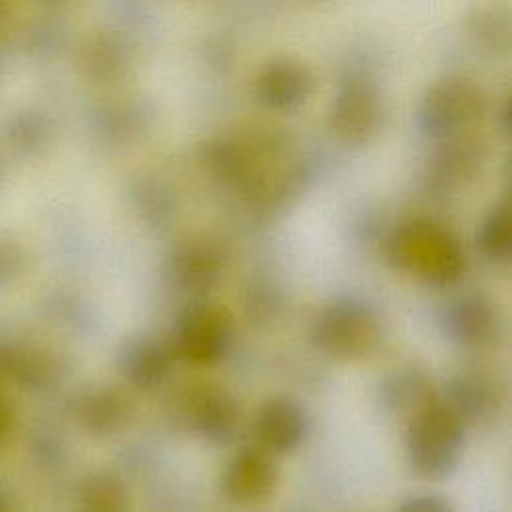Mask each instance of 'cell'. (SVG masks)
Segmentation results:
<instances>
[{"mask_svg": "<svg viewBox=\"0 0 512 512\" xmlns=\"http://www.w3.org/2000/svg\"><path fill=\"white\" fill-rule=\"evenodd\" d=\"M206 170L254 202H278L294 190L298 166L288 136L274 126H242L204 146Z\"/></svg>", "mask_w": 512, "mask_h": 512, "instance_id": "cell-1", "label": "cell"}, {"mask_svg": "<svg viewBox=\"0 0 512 512\" xmlns=\"http://www.w3.org/2000/svg\"><path fill=\"white\" fill-rule=\"evenodd\" d=\"M388 262L432 286H448L466 270L460 240L440 222L414 218L400 224L386 244Z\"/></svg>", "mask_w": 512, "mask_h": 512, "instance_id": "cell-2", "label": "cell"}, {"mask_svg": "<svg viewBox=\"0 0 512 512\" xmlns=\"http://www.w3.org/2000/svg\"><path fill=\"white\" fill-rule=\"evenodd\" d=\"M466 424L440 398L420 408L408 426L406 454L414 474L426 480H444L460 464Z\"/></svg>", "mask_w": 512, "mask_h": 512, "instance_id": "cell-3", "label": "cell"}, {"mask_svg": "<svg viewBox=\"0 0 512 512\" xmlns=\"http://www.w3.org/2000/svg\"><path fill=\"white\" fill-rule=\"evenodd\" d=\"M488 98L468 76H446L426 88L416 106V124L434 138L446 140L470 132L486 114Z\"/></svg>", "mask_w": 512, "mask_h": 512, "instance_id": "cell-4", "label": "cell"}, {"mask_svg": "<svg viewBox=\"0 0 512 512\" xmlns=\"http://www.w3.org/2000/svg\"><path fill=\"white\" fill-rule=\"evenodd\" d=\"M310 338L330 358L362 360L378 350L382 326L364 302L334 300L316 314Z\"/></svg>", "mask_w": 512, "mask_h": 512, "instance_id": "cell-5", "label": "cell"}, {"mask_svg": "<svg viewBox=\"0 0 512 512\" xmlns=\"http://www.w3.org/2000/svg\"><path fill=\"white\" fill-rule=\"evenodd\" d=\"M230 310L218 302L188 304L174 326V348L192 366L218 364L232 344Z\"/></svg>", "mask_w": 512, "mask_h": 512, "instance_id": "cell-6", "label": "cell"}, {"mask_svg": "<svg viewBox=\"0 0 512 512\" xmlns=\"http://www.w3.org/2000/svg\"><path fill=\"white\" fill-rule=\"evenodd\" d=\"M384 126V102L378 88L364 78H350L336 90L328 108V128L348 146L372 142Z\"/></svg>", "mask_w": 512, "mask_h": 512, "instance_id": "cell-7", "label": "cell"}, {"mask_svg": "<svg viewBox=\"0 0 512 512\" xmlns=\"http://www.w3.org/2000/svg\"><path fill=\"white\" fill-rule=\"evenodd\" d=\"M316 88L312 70L298 58L274 56L252 78L254 100L272 112H292L306 104Z\"/></svg>", "mask_w": 512, "mask_h": 512, "instance_id": "cell-8", "label": "cell"}, {"mask_svg": "<svg viewBox=\"0 0 512 512\" xmlns=\"http://www.w3.org/2000/svg\"><path fill=\"white\" fill-rule=\"evenodd\" d=\"M136 56L128 38L114 30H96L88 34L76 50V68L80 76L96 86H116L124 82L134 68Z\"/></svg>", "mask_w": 512, "mask_h": 512, "instance_id": "cell-9", "label": "cell"}, {"mask_svg": "<svg viewBox=\"0 0 512 512\" xmlns=\"http://www.w3.org/2000/svg\"><path fill=\"white\" fill-rule=\"evenodd\" d=\"M278 482V466L264 448L248 446L234 454L220 478L224 498L238 506H254L268 500Z\"/></svg>", "mask_w": 512, "mask_h": 512, "instance_id": "cell-10", "label": "cell"}, {"mask_svg": "<svg viewBox=\"0 0 512 512\" xmlns=\"http://www.w3.org/2000/svg\"><path fill=\"white\" fill-rule=\"evenodd\" d=\"M440 326L448 340L464 348H482L494 342L500 320L494 302L480 294H460L440 310Z\"/></svg>", "mask_w": 512, "mask_h": 512, "instance_id": "cell-11", "label": "cell"}, {"mask_svg": "<svg viewBox=\"0 0 512 512\" xmlns=\"http://www.w3.org/2000/svg\"><path fill=\"white\" fill-rule=\"evenodd\" d=\"M310 418L306 408L294 398L278 396L266 400L254 420L258 446L274 454H290L308 436Z\"/></svg>", "mask_w": 512, "mask_h": 512, "instance_id": "cell-12", "label": "cell"}, {"mask_svg": "<svg viewBox=\"0 0 512 512\" xmlns=\"http://www.w3.org/2000/svg\"><path fill=\"white\" fill-rule=\"evenodd\" d=\"M486 162V146L472 132L438 142L426 174L428 182L440 190L466 186L478 176Z\"/></svg>", "mask_w": 512, "mask_h": 512, "instance_id": "cell-13", "label": "cell"}, {"mask_svg": "<svg viewBox=\"0 0 512 512\" xmlns=\"http://www.w3.org/2000/svg\"><path fill=\"white\" fill-rule=\"evenodd\" d=\"M186 418L200 438L212 444H226L240 428V406L226 390L204 386L192 394Z\"/></svg>", "mask_w": 512, "mask_h": 512, "instance_id": "cell-14", "label": "cell"}, {"mask_svg": "<svg viewBox=\"0 0 512 512\" xmlns=\"http://www.w3.org/2000/svg\"><path fill=\"white\" fill-rule=\"evenodd\" d=\"M224 260L216 246L208 242H188L172 252L166 264L170 284L184 294H206L222 276Z\"/></svg>", "mask_w": 512, "mask_h": 512, "instance_id": "cell-15", "label": "cell"}, {"mask_svg": "<svg viewBox=\"0 0 512 512\" xmlns=\"http://www.w3.org/2000/svg\"><path fill=\"white\" fill-rule=\"evenodd\" d=\"M72 412L86 434L110 438L122 432L130 422L132 404L116 388L94 386L76 396Z\"/></svg>", "mask_w": 512, "mask_h": 512, "instance_id": "cell-16", "label": "cell"}, {"mask_svg": "<svg viewBox=\"0 0 512 512\" xmlns=\"http://www.w3.org/2000/svg\"><path fill=\"white\" fill-rule=\"evenodd\" d=\"M170 362L168 346L148 334L130 336L116 356L120 374L138 390L158 388L170 372Z\"/></svg>", "mask_w": 512, "mask_h": 512, "instance_id": "cell-17", "label": "cell"}, {"mask_svg": "<svg viewBox=\"0 0 512 512\" xmlns=\"http://www.w3.org/2000/svg\"><path fill=\"white\" fill-rule=\"evenodd\" d=\"M0 138L14 156L38 158L50 148L54 140V124L46 112L36 108H22L4 120Z\"/></svg>", "mask_w": 512, "mask_h": 512, "instance_id": "cell-18", "label": "cell"}, {"mask_svg": "<svg viewBox=\"0 0 512 512\" xmlns=\"http://www.w3.org/2000/svg\"><path fill=\"white\" fill-rule=\"evenodd\" d=\"M466 32L482 52L492 56L508 54L512 38L508 6L494 0L476 4L466 16Z\"/></svg>", "mask_w": 512, "mask_h": 512, "instance_id": "cell-19", "label": "cell"}, {"mask_svg": "<svg viewBox=\"0 0 512 512\" xmlns=\"http://www.w3.org/2000/svg\"><path fill=\"white\" fill-rule=\"evenodd\" d=\"M378 394L386 410L410 416L436 398L434 386L416 368H398L396 372L388 374L382 380Z\"/></svg>", "mask_w": 512, "mask_h": 512, "instance_id": "cell-20", "label": "cell"}, {"mask_svg": "<svg viewBox=\"0 0 512 512\" xmlns=\"http://www.w3.org/2000/svg\"><path fill=\"white\" fill-rule=\"evenodd\" d=\"M462 422H482L494 414L498 406L496 386L480 374H460L448 384V398L444 400Z\"/></svg>", "mask_w": 512, "mask_h": 512, "instance_id": "cell-21", "label": "cell"}, {"mask_svg": "<svg viewBox=\"0 0 512 512\" xmlns=\"http://www.w3.org/2000/svg\"><path fill=\"white\" fill-rule=\"evenodd\" d=\"M76 512H130L126 484L112 472L86 476L76 492Z\"/></svg>", "mask_w": 512, "mask_h": 512, "instance_id": "cell-22", "label": "cell"}, {"mask_svg": "<svg viewBox=\"0 0 512 512\" xmlns=\"http://www.w3.org/2000/svg\"><path fill=\"white\" fill-rule=\"evenodd\" d=\"M476 246L490 262L504 264L512 252V216L508 202L496 204L478 224Z\"/></svg>", "mask_w": 512, "mask_h": 512, "instance_id": "cell-23", "label": "cell"}, {"mask_svg": "<svg viewBox=\"0 0 512 512\" xmlns=\"http://www.w3.org/2000/svg\"><path fill=\"white\" fill-rule=\"evenodd\" d=\"M142 108L132 102H112L100 110V130L108 136L130 138L142 130Z\"/></svg>", "mask_w": 512, "mask_h": 512, "instance_id": "cell-24", "label": "cell"}, {"mask_svg": "<svg viewBox=\"0 0 512 512\" xmlns=\"http://www.w3.org/2000/svg\"><path fill=\"white\" fill-rule=\"evenodd\" d=\"M28 264L22 242L8 232H0V290L16 284Z\"/></svg>", "mask_w": 512, "mask_h": 512, "instance_id": "cell-25", "label": "cell"}, {"mask_svg": "<svg viewBox=\"0 0 512 512\" xmlns=\"http://www.w3.org/2000/svg\"><path fill=\"white\" fill-rule=\"evenodd\" d=\"M396 512H454L452 504L438 494H420L412 496Z\"/></svg>", "mask_w": 512, "mask_h": 512, "instance_id": "cell-26", "label": "cell"}, {"mask_svg": "<svg viewBox=\"0 0 512 512\" xmlns=\"http://www.w3.org/2000/svg\"><path fill=\"white\" fill-rule=\"evenodd\" d=\"M16 424V408L8 396L0 392V448L8 442Z\"/></svg>", "mask_w": 512, "mask_h": 512, "instance_id": "cell-27", "label": "cell"}, {"mask_svg": "<svg viewBox=\"0 0 512 512\" xmlns=\"http://www.w3.org/2000/svg\"><path fill=\"white\" fill-rule=\"evenodd\" d=\"M10 2H12V0H0V22L6 18V14H8V10H10Z\"/></svg>", "mask_w": 512, "mask_h": 512, "instance_id": "cell-28", "label": "cell"}, {"mask_svg": "<svg viewBox=\"0 0 512 512\" xmlns=\"http://www.w3.org/2000/svg\"><path fill=\"white\" fill-rule=\"evenodd\" d=\"M38 2L44 4V6H64V4H68L72 0H38Z\"/></svg>", "mask_w": 512, "mask_h": 512, "instance_id": "cell-29", "label": "cell"}, {"mask_svg": "<svg viewBox=\"0 0 512 512\" xmlns=\"http://www.w3.org/2000/svg\"><path fill=\"white\" fill-rule=\"evenodd\" d=\"M4 178H6V166H4V158H2V154H0V188H2V184H4Z\"/></svg>", "mask_w": 512, "mask_h": 512, "instance_id": "cell-30", "label": "cell"}, {"mask_svg": "<svg viewBox=\"0 0 512 512\" xmlns=\"http://www.w3.org/2000/svg\"><path fill=\"white\" fill-rule=\"evenodd\" d=\"M4 502H6V498H4V486L0 484V512H4Z\"/></svg>", "mask_w": 512, "mask_h": 512, "instance_id": "cell-31", "label": "cell"}]
</instances>
